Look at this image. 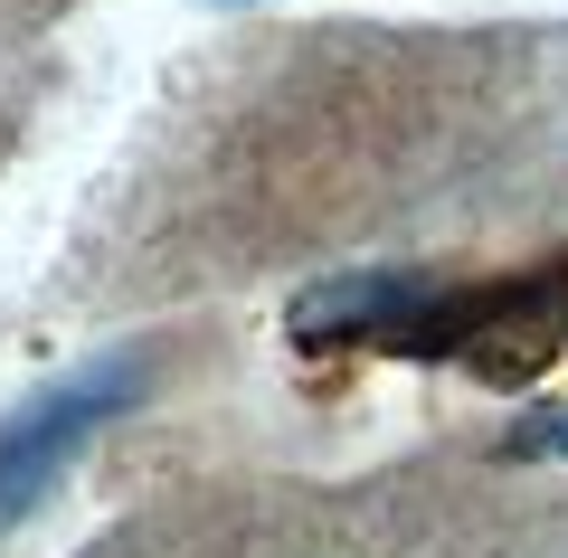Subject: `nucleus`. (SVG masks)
I'll use <instances>...</instances> for the list:
<instances>
[{
	"label": "nucleus",
	"mask_w": 568,
	"mask_h": 558,
	"mask_svg": "<svg viewBox=\"0 0 568 558\" xmlns=\"http://www.w3.org/2000/svg\"><path fill=\"white\" fill-rule=\"evenodd\" d=\"M133 398H142V359H123V351H114V359H85L67 388L29 398L20 417L0 426V520H20L29 501L67 474V455H77L104 417H123Z\"/></svg>",
	"instance_id": "obj_1"
},
{
	"label": "nucleus",
	"mask_w": 568,
	"mask_h": 558,
	"mask_svg": "<svg viewBox=\"0 0 568 558\" xmlns=\"http://www.w3.org/2000/svg\"><path fill=\"white\" fill-rule=\"evenodd\" d=\"M446 294V275H417V265H351L323 275L284 303V332L304 351H407V332L426 322V303Z\"/></svg>",
	"instance_id": "obj_2"
},
{
	"label": "nucleus",
	"mask_w": 568,
	"mask_h": 558,
	"mask_svg": "<svg viewBox=\"0 0 568 558\" xmlns=\"http://www.w3.org/2000/svg\"><path fill=\"white\" fill-rule=\"evenodd\" d=\"M549 455H568V407H549L540 426H511L503 436V464H549Z\"/></svg>",
	"instance_id": "obj_3"
}]
</instances>
